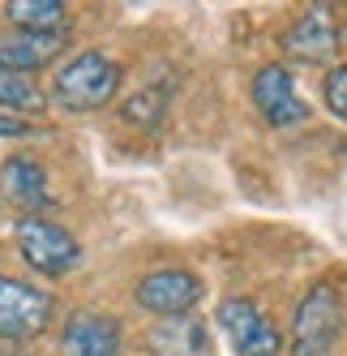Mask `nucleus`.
Listing matches in <instances>:
<instances>
[{"instance_id":"nucleus-11","label":"nucleus","mask_w":347,"mask_h":356,"mask_svg":"<svg viewBox=\"0 0 347 356\" xmlns=\"http://www.w3.org/2000/svg\"><path fill=\"white\" fill-rule=\"evenodd\" d=\"M0 185H5V197L22 211H47L52 207V189H47V172L31 159V155H9L0 163Z\"/></svg>"},{"instance_id":"nucleus-14","label":"nucleus","mask_w":347,"mask_h":356,"mask_svg":"<svg viewBox=\"0 0 347 356\" xmlns=\"http://www.w3.org/2000/svg\"><path fill=\"white\" fill-rule=\"evenodd\" d=\"M0 108L5 112H39L43 108V90L26 78V73L0 69Z\"/></svg>"},{"instance_id":"nucleus-15","label":"nucleus","mask_w":347,"mask_h":356,"mask_svg":"<svg viewBox=\"0 0 347 356\" xmlns=\"http://www.w3.org/2000/svg\"><path fill=\"white\" fill-rule=\"evenodd\" d=\"M326 104L339 120H347V65H335L326 73Z\"/></svg>"},{"instance_id":"nucleus-12","label":"nucleus","mask_w":347,"mask_h":356,"mask_svg":"<svg viewBox=\"0 0 347 356\" xmlns=\"http://www.w3.org/2000/svg\"><path fill=\"white\" fill-rule=\"evenodd\" d=\"M65 52V31L56 35H35V31H13L0 39V69L13 73H35L43 65H52Z\"/></svg>"},{"instance_id":"nucleus-17","label":"nucleus","mask_w":347,"mask_h":356,"mask_svg":"<svg viewBox=\"0 0 347 356\" xmlns=\"http://www.w3.org/2000/svg\"><path fill=\"white\" fill-rule=\"evenodd\" d=\"M0 356H22V348H17V343H9V339H0Z\"/></svg>"},{"instance_id":"nucleus-3","label":"nucleus","mask_w":347,"mask_h":356,"mask_svg":"<svg viewBox=\"0 0 347 356\" xmlns=\"http://www.w3.org/2000/svg\"><path fill=\"white\" fill-rule=\"evenodd\" d=\"M17 249H22V258H26V266H35L47 279L69 275L82 262V245L73 241V232H65L56 219H43V215H22L17 219Z\"/></svg>"},{"instance_id":"nucleus-5","label":"nucleus","mask_w":347,"mask_h":356,"mask_svg":"<svg viewBox=\"0 0 347 356\" xmlns=\"http://www.w3.org/2000/svg\"><path fill=\"white\" fill-rule=\"evenodd\" d=\"M137 305L155 318H185L197 309V300L206 296V284L197 279L193 270H180V266H163V270H151L137 279L133 288Z\"/></svg>"},{"instance_id":"nucleus-2","label":"nucleus","mask_w":347,"mask_h":356,"mask_svg":"<svg viewBox=\"0 0 347 356\" xmlns=\"http://www.w3.org/2000/svg\"><path fill=\"white\" fill-rule=\"evenodd\" d=\"M343 330V300L335 284H313L296 309V330H291V356H330L335 339Z\"/></svg>"},{"instance_id":"nucleus-9","label":"nucleus","mask_w":347,"mask_h":356,"mask_svg":"<svg viewBox=\"0 0 347 356\" xmlns=\"http://www.w3.org/2000/svg\"><path fill=\"white\" fill-rule=\"evenodd\" d=\"M60 356H120V322L108 314H73L60 330Z\"/></svg>"},{"instance_id":"nucleus-7","label":"nucleus","mask_w":347,"mask_h":356,"mask_svg":"<svg viewBox=\"0 0 347 356\" xmlns=\"http://www.w3.org/2000/svg\"><path fill=\"white\" fill-rule=\"evenodd\" d=\"M253 104L262 112L266 124H275V129H287V124H301L309 116L305 99L296 95V82L283 65H262L253 73Z\"/></svg>"},{"instance_id":"nucleus-6","label":"nucleus","mask_w":347,"mask_h":356,"mask_svg":"<svg viewBox=\"0 0 347 356\" xmlns=\"http://www.w3.org/2000/svg\"><path fill=\"white\" fill-rule=\"evenodd\" d=\"M219 330L228 335L236 356H279L283 339H279V326L270 322L249 296H232L219 305Z\"/></svg>"},{"instance_id":"nucleus-4","label":"nucleus","mask_w":347,"mask_h":356,"mask_svg":"<svg viewBox=\"0 0 347 356\" xmlns=\"http://www.w3.org/2000/svg\"><path fill=\"white\" fill-rule=\"evenodd\" d=\"M52 309H56L52 292L22 284L13 275H0V339L22 343V339L43 335L47 322H52Z\"/></svg>"},{"instance_id":"nucleus-10","label":"nucleus","mask_w":347,"mask_h":356,"mask_svg":"<svg viewBox=\"0 0 347 356\" xmlns=\"http://www.w3.org/2000/svg\"><path fill=\"white\" fill-rule=\"evenodd\" d=\"M146 348L151 356H214L210 330L202 318H159L146 330Z\"/></svg>"},{"instance_id":"nucleus-13","label":"nucleus","mask_w":347,"mask_h":356,"mask_svg":"<svg viewBox=\"0 0 347 356\" xmlns=\"http://www.w3.org/2000/svg\"><path fill=\"white\" fill-rule=\"evenodd\" d=\"M5 17L17 31H35V35H56L65 31V5L60 0H9Z\"/></svg>"},{"instance_id":"nucleus-8","label":"nucleus","mask_w":347,"mask_h":356,"mask_svg":"<svg viewBox=\"0 0 347 356\" xmlns=\"http://www.w3.org/2000/svg\"><path fill=\"white\" fill-rule=\"evenodd\" d=\"M283 47H287V56L305 60V65H326L339 52V26L326 13V5H309V13L287 31Z\"/></svg>"},{"instance_id":"nucleus-1","label":"nucleus","mask_w":347,"mask_h":356,"mask_svg":"<svg viewBox=\"0 0 347 356\" xmlns=\"http://www.w3.org/2000/svg\"><path fill=\"white\" fill-rule=\"evenodd\" d=\"M120 86V69L116 60H108L103 52H78L73 60H65L52 78V99L65 112H94L103 108Z\"/></svg>"},{"instance_id":"nucleus-16","label":"nucleus","mask_w":347,"mask_h":356,"mask_svg":"<svg viewBox=\"0 0 347 356\" xmlns=\"http://www.w3.org/2000/svg\"><path fill=\"white\" fill-rule=\"evenodd\" d=\"M0 134H31V124L22 116H0Z\"/></svg>"}]
</instances>
